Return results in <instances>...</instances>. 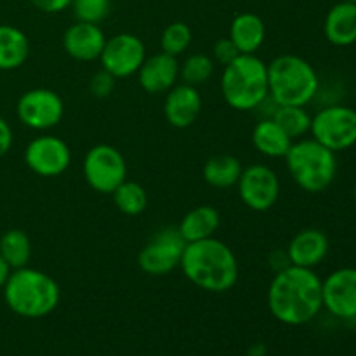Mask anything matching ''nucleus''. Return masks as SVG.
Instances as JSON below:
<instances>
[{
	"label": "nucleus",
	"instance_id": "39448f33",
	"mask_svg": "<svg viewBox=\"0 0 356 356\" xmlns=\"http://www.w3.org/2000/svg\"><path fill=\"white\" fill-rule=\"evenodd\" d=\"M270 97L280 106H306L318 92V73L298 54H280L268 63Z\"/></svg>",
	"mask_w": 356,
	"mask_h": 356
},
{
	"label": "nucleus",
	"instance_id": "b1692460",
	"mask_svg": "<svg viewBox=\"0 0 356 356\" xmlns=\"http://www.w3.org/2000/svg\"><path fill=\"white\" fill-rule=\"evenodd\" d=\"M242 162L236 156L222 153V155H214L205 162L202 176L204 181L211 188L216 190H229L236 186L240 176H242Z\"/></svg>",
	"mask_w": 356,
	"mask_h": 356
},
{
	"label": "nucleus",
	"instance_id": "f704fd0d",
	"mask_svg": "<svg viewBox=\"0 0 356 356\" xmlns=\"http://www.w3.org/2000/svg\"><path fill=\"white\" fill-rule=\"evenodd\" d=\"M268 266L271 268L273 273L285 270L287 266H291V261H289L287 250H271V254L268 256Z\"/></svg>",
	"mask_w": 356,
	"mask_h": 356
},
{
	"label": "nucleus",
	"instance_id": "bb28decb",
	"mask_svg": "<svg viewBox=\"0 0 356 356\" xmlns=\"http://www.w3.org/2000/svg\"><path fill=\"white\" fill-rule=\"evenodd\" d=\"M271 118L284 129L285 134L292 141L302 139L312 131V115L305 106H280L278 104Z\"/></svg>",
	"mask_w": 356,
	"mask_h": 356
},
{
	"label": "nucleus",
	"instance_id": "f257e3e1",
	"mask_svg": "<svg viewBox=\"0 0 356 356\" xmlns=\"http://www.w3.org/2000/svg\"><path fill=\"white\" fill-rule=\"evenodd\" d=\"M268 309L285 325H305L322 312V278L308 268L287 266L268 285Z\"/></svg>",
	"mask_w": 356,
	"mask_h": 356
},
{
	"label": "nucleus",
	"instance_id": "c9c22d12",
	"mask_svg": "<svg viewBox=\"0 0 356 356\" xmlns=\"http://www.w3.org/2000/svg\"><path fill=\"white\" fill-rule=\"evenodd\" d=\"M10 271H13V270H10L9 264H7L6 261H3V257L0 256V289L6 285V282H7V278H9Z\"/></svg>",
	"mask_w": 356,
	"mask_h": 356
},
{
	"label": "nucleus",
	"instance_id": "7c9ffc66",
	"mask_svg": "<svg viewBox=\"0 0 356 356\" xmlns=\"http://www.w3.org/2000/svg\"><path fill=\"white\" fill-rule=\"evenodd\" d=\"M115 82L117 79L111 76L110 73L104 72V70H99L97 73H94L89 80V92L92 94L97 99H106V97L111 96L115 89Z\"/></svg>",
	"mask_w": 356,
	"mask_h": 356
},
{
	"label": "nucleus",
	"instance_id": "4c0bfd02",
	"mask_svg": "<svg viewBox=\"0 0 356 356\" xmlns=\"http://www.w3.org/2000/svg\"><path fill=\"white\" fill-rule=\"evenodd\" d=\"M348 2H356V0H348Z\"/></svg>",
	"mask_w": 356,
	"mask_h": 356
},
{
	"label": "nucleus",
	"instance_id": "4be33fe9",
	"mask_svg": "<svg viewBox=\"0 0 356 356\" xmlns=\"http://www.w3.org/2000/svg\"><path fill=\"white\" fill-rule=\"evenodd\" d=\"M292 139L271 117H261L252 129V145L257 153L268 159H285Z\"/></svg>",
	"mask_w": 356,
	"mask_h": 356
},
{
	"label": "nucleus",
	"instance_id": "f03ea898",
	"mask_svg": "<svg viewBox=\"0 0 356 356\" xmlns=\"http://www.w3.org/2000/svg\"><path fill=\"white\" fill-rule=\"evenodd\" d=\"M179 268L195 287L214 294L232 291L240 275L233 249L216 236L186 243Z\"/></svg>",
	"mask_w": 356,
	"mask_h": 356
},
{
	"label": "nucleus",
	"instance_id": "6e6552de",
	"mask_svg": "<svg viewBox=\"0 0 356 356\" xmlns=\"http://www.w3.org/2000/svg\"><path fill=\"white\" fill-rule=\"evenodd\" d=\"M313 139L334 153L356 145V110L344 104H330L312 117Z\"/></svg>",
	"mask_w": 356,
	"mask_h": 356
},
{
	"label": "nucleus",
	"instance_id": "9b49d317",
	"mask_svg": "<svg viewBox=\"0 0 356 356\" xmlns=\"http://www.w3.org/2000/svg\"><path fill=\"white\" fill-rule=\"evenodd\" d=\"M236 190L247 209L254 212H266L277 205L282 184L278 174L271 167L264 163H252L242 170Z\"/></svg>",
	"mask_w": 356,
	"mask_h": 356
},
{
	"label": "nucleus",
	"instance_id": "2eb2a0df",
	"mask_svg": "<svg viewBox=\"0 0 356 356\" xmlns=\"http://www.w3.org/2000/svg\"><path fill=\"white\" fill-rule=\"evenodd\" d=\"M202 94L198 87L190 83H176L165 92L163 99V117L169 125L176 129H188L197 122L202 113Z\"/></svg>",
	"mask_w": 356,
	"mask_h": 356
},
{
	"label": "nucleus",
	"instance_id": "e433bc0d",
	"mask_svg": "<svg viewBox=\"0 0 356 356\" xmlns=\"http://www.w3.org/2000/svg\"><path fill=\"white\" fill-rule=\"evenodd\" d=\"M353 195H355V202H356V183H355V190H353Z\"/></svg>",
	"mask_w": 356,
	"mask_h": 356
},
{
	"label": "nucleus",
	"instance_id": "0eeeda50",
	"mask_svg": "<svg viewBox=\"0 0 356 356\" xmlns=\"http://www.w3.org/2000/svg\"><path fill=\"white\" fill-rule=\"evenodd\" d=\"M86 183L101 195H111L127 179V162L115 146L101 143L86 153L82 162Z\"/></svg>",
	"mask_w": 356,
	"mask_h": 356
},
{
	"label": "nucleus",
	"instance_id": "473e14b6",
	"mask_svg": "<svg viewBox=\"0 0 356 356\" xmlns=\"http://www.w3.org/2000/svg\"><path fill=\"white\" fill-rule=\"evenodd\" d=\"M35 9L45 14H58L72 6V0H30Z\"/></svg>",
	"mask_w": 356,
	"mask_h": 356
},
{
	"label": "nucleus",
	"instance_id": "c85d7f7f",
	"mask_svg": "<svg viewBox=\"0 0 356 356\" xmlns=\"http://www.w3.org/2000/svg\"><path fill=\"white\" fill-rule=\"evenodd\" d=\"M191 42H193V31H191L190 24H186L184 21H174L162 31L160 49L165 54L179 58L190 49Z\"/></svg>",
	"mask_w": 356,
	"mask_h": 356
},
{
	"label": "nucleus",
	"instance_id": "f3484780",
	"mask_svg": "<svg viewBox=\"0 0 356 356\" xmlns=\"http://www.w3.org/2000/svg\"><path fill=\"white\" fill-rule=\"evenodd\" d=\"M136 75L145 92L165 94L179 80V61L174 56L160 51L149 58L146 56L145 63Z\"/></svg>",
	"mask_w": 356,
	"mask_h": 356
},
{
	"label": "nucleus",
	"instance_id": "1a4fd4ad",
	"mask_svg": "<svg viewBox=\"0 0 356 356\" xmlns=\"http://www.w3.org/2000/svg\"><path fill=\"white\" fill-rule=\"evenodd\" d=\"M186 242L177 226L159 229L138 254V266L149 277H165L179 268Z\"/></svg>",
	"mask_w": 356,
	"mask_h": 356
},
{
	"label": "nucleus",
	"instance_id": "393cba45",
	"mask_svg": "<svg viewBox=\"0 0 356 356\" xmlns=\"http://www.w3.org/2000/svg\"><path fill=\"white\" fill-rule=\"evenodd\" d=\"M0 256L3 257L10 270H19L28 266L31 259L30 236L23 229L10 228L0 236Z\"/></svg>",
	"mask_w": 356,
	"mask_h": 356
},
{
	"label": "nucleus",
	"instance_id": "6ab92c4d",
	"mask_svg": "<svg viewBox=\"0 0 356 356\" xmlns=\"http://www.w3.org/2000/svg\"><path fill=\"white\" fill-rule=\"evenodd\" d=\"M323 33L336 47L356 44V2L341 0L330 7L323 21Z\"/></svg>",
	"mask_w": 356,
	"mask_h": 356
},
{
	"label": "nucleus",
	"instance_id": "a211bd4d",
	"mask_svg": "<svg viewBox=\"0 0 356 356\" xmlns=\"http://www.w3.org/2000/svg\"><path fill=\"white\" fill-rule=\"evenodd\" d=\"M285 250L292 266L315 270L329 254V236L318 228H305L292 236Z\"/></svg>",
	"mask_w": 356,
	"mask_h": 356
},
{
	"label": "nucleus",
	"instance_id": "20e7f679",
	"mask_svg": "<svg viewBox=\"0 0 356 356\" xmlns=\"http://www.w3.org/2000/svg\"><path fill=\"white\" fill-rule=\"evenodd\" d=\"M222 99L236 111H252L270 96L268 63L257 54H240L229 65L222 66Z\"/></svg>",
	"mask_w": 356,
	"mask_h": 356
},
{
	"label": "nucleus",
	"instance_id": "7ed1b4c3",
	"mask_svg": "<svg viewBox=\"0 0 356 356\" xmlns=\"http://www.w3.org/2000/svg\"><path fill=\"white\" fill-rule=\"evenodd\" d=\"M3 301L7 308L23 318H44L59 305L61 289L45 271L24 266L10 271L3 285Z\"/></svg>",
	"mask_w": 356,
	"mask_h": 356
},
{
	"label": "nucleus",
	"instance_id": "2f4dec72",
	"mask_svg": "<svg viewBox=\"0 0 356 356\" xmlns=\"http://www.w3.org/2000/svg\"><path fill=\"white\" fill-rule=\"evenodd\" d=\"M240 56V51L236 49V45L229 40V37L219 38L218 42L212 47V59L214 63H219L221 66L229 65L233 59H236Z\"/></svg>",
	"mask_w": 356,
	"mask_h": 356
},
{
	"label": "nucleus",
	"instance_id": "a878e982",
	"mask_svg": "<svg viewBox=\"0 0 356 356\" xmlns=\"http://www.w3.org/2000/svg\"><path fill=\"white\" fill-rule=\"evenodd\" d=\"M113 197V204L122 214L125 216H139L148 209L149 198L148 191L145 186L136 181L125 179L117 190L111 193Z\"/></svg>",
	"mask_w": 356,
	"mask_h": 356
},
{
	"label": "nucleus",
	"instance_id": "ddd939ff",
	"mask_svg": "<svg viewBox=\"0 0 356 356\" xmlns=\"http://www.w3.org/2000/svg\"><path fill=\"white\" fill-rule=\"evenodd\" d=\"M145 59V44L134 33H117L110 37L99 56L101 70L115 79H129L136 75Z\"/></svg>",
	"mask_w": 356,
	"mask_h": 356
},
{
	"label": "nucleus",
	"instance_id": "cd10ccee",
	"mask_svg": "<svg viewBox=\"0 0 356 356\" xmlns=\"http://www.w3.org/2000/svg\"><path fill=\"white\" fill-rule=\"evenodd\" d=\"M216 72V63L212 56L204 54V52H195L190 54L183 63L179 65V79L184 83L190 86H202L207 83L212 79Z\"/></svg>",
	"mask_w": 356,
	"mask_h": 356
},
{
	"label": "nucleus",
	"instance_id": "f8f14e48",
	"mask_svg": "<svg viewBox=\"0 0 356 356\" xmlns=\"http://www.w3.org/2000/svg\"><path fill=\"white\" fill-rule=\"evenodd\" d=\"M24 163L40 177H58L72 165V149L65 139L52 134H40L24 148Z\"/></svg>",
	"mask_w": 356,
	"mask_h": 356
},
{
	"label": "nucleus",
	"instance_id": "9d476101",
	"mask_svg": "<svg viewBox=\"0 0 356 356\" xmlns=\"http://www.w3.org/2000/svg\"><path fill=\"white\" fill-rule=\"evenodd\" d=\"M16 115L24 127L47 132L58 127L65 117V101L56 90L37 87L21 94L16 104Z\"/></svg>",
	"mask_w": 356,
	"mask_h": 356
},
{
	"label": "nucleus",
	"instance_id": "5701e85b",
	"mask_svg": "<svg viewBox=\"0 0 356 356\" xmlns=\"http://www.w3.org/2000/svg\"><path fill=\"white\" fill-rule=\"evenodd\" d=\"M30 56L26 33L13 24H0V72H13L23 66Z\"/></svg>",
	"mask_w": 356,
	"mask_h": 356
},
{
	"label": "nucleus",
	"instance_id": "c756f323",
	"mask_svg": "<svg viewBox=\"0 0 356 356\" xmlns=\"http://www.w3.org/2000/svg\"><path fill=\"white\" fill-rule=\"evenodd\" d=\"M70 7L76 21L99 24L110 14L111 0H72Z\"/></svg>",
	"mask_w": 356,
	"mask_h": 356
},
{
	"label": "nucleus",
	"instance_id": "dca6fc26",
	"mask_svg": "<svg viewBox=\"0 0 356 356\" xmlns=\"http://www.w3.org/2000/svg\"><path fill=\"white\" fill-rule=\"evenodd\" d=\"M106 40V35L99 24L75 21L66 28L65 35H63V47H65L66 54L75 61H99Z\"/></svg>",
	"mask_w": 356,
	"mask_h": 356
},
{
	"label": "nucleus",
	"instance_id": "423d86ee",
	"mask_svg": "<svg viewBox=\"0 0 356 356\" xmlns=\"http://www.w3.org/2000/svg\"><path fill=\"white\" fill-rule=\"evenodd\" d=\"M285 165L292 181L308 193L325 191L337 174L336 153L313 138H302L292 143L285 155Z\"/></svg>",
	"mask_w": 356,
	"mask_h": 356
},
{
	"label": "nucleus",
	"instance_id": "4468645a",
	"mask_svg": "<svg viewBox=\"0 0 356 356\" xmlns=\"http://www.w3.org/2000/svg\"><path fill=\"white\" fill-rule=\"evenodd\" d=\"M322 301L330 315L356 318V268H339L322 280Z\"/></svg>",
	"mask_w": 356,
	"mask_h": 356
},
{
	"label": "nucleus",
	"instance_id": "72a5a7b5",
	"mask_svg": "<svg viewBox=\"0 0 356 356\" xmlns=\"http://www.w3.org/2000/svg\"><path fill=\"white\" fill-rule=\"evenodd\" d=\"M13 143H14L13 129H10L9 122H7L6 118L0 117V159L9 153V149L13 148Z\"/></svg>",
	"mask_w": 356,
	"mask_h": 356
},
{
	"label": "nucleus",
	"instance_id": "412c9836",
	"mask_svg": "<svg viewBox=\"0 0 356 356\" xmlns=\"http://www.w3.org/2000/svg\"><path fill=\"white\" fill-rule=\"evenodd\" d=\"M221 226V214L214 205H198L188 211L177 225V232L184 242H198V240L212 238Z\"/></svg>",
	"mask_w": 356,
	"mask_h": 356
},
{
	"label": "nucleus",
	"instance_id": "aec40b11",
	"mask_svg": "<svg viewBox=\"0 0 356 356\" xmlns=\"http://www.w3.org/2000/svg\"><path fill=\"white\" fill-rule=\"evenodd\" d=\"M228 37L240 54H256L266 40V24L256 13H240L229 24Z\"/></svg>",
	"mask_w": 356,
	"mask_h": 356
}]
</instances>
